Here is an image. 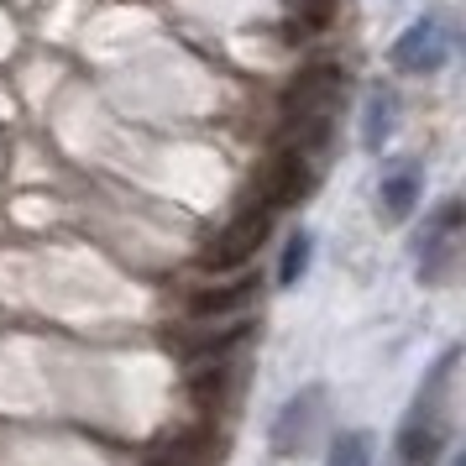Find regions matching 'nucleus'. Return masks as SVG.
<instances>
[{
    "mask_svg": "<svg viewBox=\"0 0 466 466\" xmlns=\"http://www.w3.org/2000/svg\"><path fill=\"white\" fill-rule=\"evenodd\" d=\"M205 451H210V430L205 424H189V430H178V435H168V441L157 445L147 466H199Z\"/></svg>",
    "mask_w": 466,
    "mask_h": 466,
    "instance_id": "obj_9",
    "label": "nucleus"
},
{
    "mask_svg": "<svg viewBox=\"0 0 466 466\" xmlns=\"http://www.w3.org/2000/svg\"><path fill=\"white\" fill-rule=\"evenodd\" d=\"M226 388H231V367H226V361H215V367H205V372H194L189 399L199 403V409H210V403L226 399Z\"/></svg>",
    "mask_w": 466,
    "mask_h": 466,
    "instance_id": "obj_12",
    "label": "nucleus"
},
{
    "mask_svg": "<svg viewBox=\"0 0 466 466\" xmlns=\"http://www.w3.org/2000/svg\"><path fill=\"white\" fill-rule=\"evenodd\" d=\"M414 199H420V168H414V163H403V168H393L388 178H382L378 215L393 226V220H403V215L414 210Z\"/></svg>",
    "mask_w": 466,
    "mask_h": 466,
    "instance_id": "obj_8",
    "label": "nucleus"
},
{
    "mask_svg": "<svg viewBox=\"0 0 466 466\" xmlns=\"http://www.w3.org/2000/svg\"><path fill=\"white\" fill-rule=\"evenodd\" d=\"M456 226H461V205L451 199V205H441V215L430 220V231L420 236V273L424 278H441L445 262H451V247H456Z\"/></svg>",
    "mask_w": 466,
    "mask_h": 466,
    "instance_id": "obj_5",
    "label": "nucleus"
},
{
    "mask_svg": "<svg viewBox=\"0 0 466 466\" xmlns=\"http://www.w3.org/2000/svg\"><path fill=\"white\" fill-rule=\"evenodd\" d=\"M330 466H372V435L340 430L336 445H330Z\"/></svg>",
    "mask_w": 466,
    "mask_h": 466,
    "instance_id": "obj_13",
    "label": "nucleus"
},
{
    "mask_svg": "<svg viewBox=\"0 0 466 466\" xmlns=\"http://www.w3.org/2000/svg\"><path fill=\"white\" fill-rule=\"evenodd\" d=\"M330 16H336V5H330V0H299L294 37H315V32H325V26H330Z\"/></svg>",
    "mask_w": 466,
    "mask_h": 466,
    "instance_id": "obj_14",
    "label": "nucleus"
},
{
    "mask_svg": "<svg viewBox=\"0 0 466 466\" xmlns=\"http://www.w3.org/2000/svg\"><path fill=\"white\" fill-rule=\"evenodd\" d=\"M388 127H393V95H388V89H372V95H367V121H361V142H367V147H382Z\"/></svg>",
    "mask_w": 466,
    "mask_h": 466,
    "instance_id": "obj_11",
    "label": "nucleus"
},
{
    "mask_svg": "<svg viewBox=\"0 0 466 466\" xmlns=\"http://www.w3.org/2000/svg\"><path fill=\"white\" fill-rule=\"evenodd\" d=\"M247 336H252V325H247V319H236V325H226V330H210V336L184 340L178 351H184L189 361H226V351H236Z\"/></svg>",
    "mask_w": 466,
    "mask_h": 466,
    "instance_id": "obj_10",
    "label": "nucleus"
},
{
    "mask_svg": "<svg viewBox=\"0 0 466 466\" xmlns=\"http://www.w3.org/2000/svg\"><path fill=\"white\" fill-rule=\"evenodd\" d=\"M257 294V278H231V283H210V289H194L189 294V315L194 319H220L247 309Z\"/></svg>",
    "mask_w": 466,
    "mask_h": 466,
    "instance_id": "obj_6",
    "label": "nucleus"
},
{
    "mask_svg": "<svg viewBox=\"0 0 466 466\" xmlns=\"http://www.w3.org/2000/svg\"><path fill=\"white\" fill-rule=\"evenodd\" d=\"M340 95H346V68H336V64L304 68L294 85L283 89V131H289V147H299L304 157H315L330 142V121H336Z\"/></svg>",
    "mask_w": 466,
    "mask_h": 466,
    "instance_id": "obj_1",
    "label": "nucleus"
},
{
    "mask_svg": "<svg viewBox=\"0 0 466 466\" xmlns=\"http://www.w3.org/2000/svg\"><path fill=\"white\" fill-rule=\"evenodd\" d=\"M309 189H315L309 157H304L299 147H278L273 168H268V178H262V210H289V205H299Z\"/></svg>",
    "mask_w": 466,
    "mask_h": 466,
    "instance_id": "obj_3",
    "label": "nucleus"
},
{
    "mask_svg": "<svg viewBox=\"0 0 466 466\" xmlns=\"http://www.w3.org/2000/svg\"><path fill=\"white\" fill-rule=\"evenodd\" d=\"M304 268H309V236L299 231V236H289V247H283L278 283H283V289H289V283H299V278H304Z\"/></svg>",
    "mask_w": 466,
    "mask_h": 466,
    "instance_id": "obj_15",
    "label": "nucleus"
},
{
    "mask_svg": "<svg viewBox=\"0 0 466 466\" xmlns=\"http://www.w3.org/2000/svg\"><path fill=\"white\" fill-rule=\"evenodd\" d=\"M268 231H273V210H257V205L252 210H241L231 226L199 252V268H210V273H236V268H247V262L262 252Z\"/></svg>",
    "mask_w": 466,
    "mask_h": 466,
    "instance_id": "obj_2",
    "label": "nucleus"
},
{
    "mask_svg": "<svg viewBox=\"0 0 466 466\" xmlns=\"http://www.w3.org/2000/svg\"><path fill=\"white\" fill-rule=\"evenodd\" d=\"M445 26L441 22H414L409 32L399 37V47H393V64L403 68V74H435V68L445 64Z\"/></svg>",
    "mask_w": 466,
    "mask_h": 466,
    "instance_id": "obj_4",
    "label": "nucleus"
},
{
    "mask_svg": "<svg viewBox=\"0 0 466 466\" xmlns=\"http://www.w3.org/2000/svg\"><path fill=\"white\" fill-rule=\"evenodd\" d=\"M315 403H319V388H309V393H299V399L283 403V414H278V430H273V451H278V456H294L299 445H304Z\"/></svg>",
    "mask_w": 466,
    "mask_h": 466,
    "instance_id": "obj_7",
    "label": "nucleus"
}]
</instances>
